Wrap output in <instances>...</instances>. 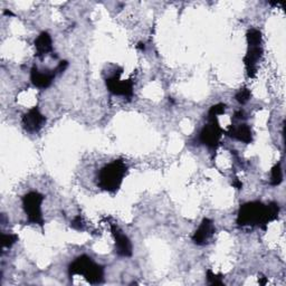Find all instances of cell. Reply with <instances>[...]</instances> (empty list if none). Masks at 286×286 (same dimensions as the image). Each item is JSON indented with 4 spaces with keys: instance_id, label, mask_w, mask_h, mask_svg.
Masks as SVG:
<instances>
[{
    "instance_id": "obj_1",
    "label": "cell",
    "mask_w": 286,
    "mask_h": 286,
    "mask_svg": "<svg viewBox=\"0 0 286 286\" xmlns=\"http://www.w3.org/2000/svg\"><path fill=\"white\" fill-rule=\"evenodd\" d=\"M128 166L123 160H114L102 168L97 175V185L109 192H115L123 182Z\"/></svg>"
},
{
    "instance_id": "obj_2",
    "label": "cell",
    "mask_w": 286,
    "mask_h": 286,
    "mask_svg": "<svg viewBox=\"0 0 286 286\" xmlns=\"http://www.w3.org/2000/svg\"><path fill=\"white\" fill-rule=\"evenodd\" d=\"M68 275H82L90 284H101L104 281V267L95 263L87 255H82L74 259L68 266Z\"/></svg>"
},
{
    "instance_id": "obj_3",
    "label": "cell",
    "mask_w": 286,
    "mask_h": 286,
    "mask_svg": "<svg viewBox=\"0 0 286 286\" xmlns=\"http://www.w3.org/2000/svg\"><path fill=\"white\" fill-rule=\"evenodd\" d=\"M237 224L242 227L259 226L265 230L268 226L266 219V205L261 201H249L242 205L237 213Z\"/></svg>"
},
{
    "instance_id": "obj_4",
    "label": "cell",
    "mask_w": 286,
    "mask_h": 286,
    "mask_svg": "<svg viewBox=\"0 0 286 286\" xmlns=\"http://www.w3.org/2000/svg\"><path fill=\"white\" fill-rule=\"evenodd\" d=\"M247 53L244 63L248 77L253 78L257 73V66L263 56V36L258 29L250 28L246 34Z\"/></svg>"
},
{
    "instance_id": "obj_5",
    "label": "cell",
    "mask_w": 286,
    "mask_h": 286,
    "mask_svg": "<svg viewBox=\"0 0 286 286\" xmlns=\"http://www.w3.org/2000/svg\"><path fill=\"white\" fill-rule=\"evenodd\" d=\"M44 201V196L37 191H30L22 197V207L27 220L30 224L39 225L43 228L44 219L41 215V204Z\"/></svg>"
},
{
    "instance_id": "obj_6",
    "label": "cell",
    "mask_w": 286,
    "mask_h": 286,
    "mask_svg": "<svg viewBox=\"0 0 286 286\" xmlns=\"http://www.w3.org/2000/svg\"><path fill=\"white\" fill-rule=\"evenodd\" d=\"M224 134V130L219 125L217 117H208V123L205 125L199 134L200 142L208 148H216Z\"/></svg>"
},
{
    "instance_id": "obj_7",
    "label": "cell",
    "mask_w": 286,
    "mask_h": 286,
    "mask_svg": "<svg viewBox=\"0 0 286 286\" xmlns=\"http://www.w3.org/2000/svg\"><path fill=\"white\" fill-rule=\"evenodd\" d=\"M122 73V68L115 72L112 76H110L105 79V84L108 90L113 95H119V96H124L127 98H132L133 96V81L132 79H125L121 81L120 76Z\"/></svg>"
},
{
    "instance_id": "obj_8",
    "label": "cell",
    "mask_w": 286,
    "mask_h": 286,
    "mask_svg": "<svg viewBox=\"0 0 286 286\" xmlns=\"http://www.w3.org/2000/svg\"><path fill=\"white\" fill-rule=\"evenodd\" d=\"M111 232L115 243V251L119 256L131 257L132 256V244L127 235L123 234L115 224H111Z\"/></svg>"
},
{
    "instance_id": "obj_9",
    "label": "cell",
    "mask_w": 286,
    "mask_h": 286,
    "mask_svg": "<svg viewBox=\"0 0 286 286\" xmlns=\"http://www.w3.org/2000/svg\"><path fill=\"white\" fill-rule=\"evenodd\" d=\"M57 74L58 73H57L56 68H54V70L39 71L37 66H34L30 70V81H32L34 86L45 90L52 85Z\"/></svg>"
},
{
    "instance_id": "obj_10",
    "label": "cell",
    "mask_w": 286,
    "mask_h": 286,
    "mask_svg": "<svg viewBox=\"0 0 286 286\" xmlns=\"http://www.w3.org/2000/svg\"><path fill=\"white\" fill-rule=\"evenodd\" d=\"M45 123H46V117L40 113L37 106H34L22 116V125L28 132H38Z\"/></svg>"
},
{
    "instance_id": "obj_11",
    "label": "cell",
    "mask_w": 286,
    "mask_h": 286,
    "mask_svg": "<svg viewBox=\"0 0 286 286\" xmlns=\"http://www.w3.org/2000/svg\"><path fill=\"white\" fill-rule=\"evenodd\" d=\"M216 232V228L213 226L212 220L209 218H205L201 222L200 226L198 227V229L194 231V234L192 236V242L196 244V245L199 246H204L206 244L209 243L213 235Z\"/></svg>"
},
{
    "instance_id": "obj_12",
    "label": "cell",
    "mask_w": 286,
    "mask_h": 286,
    "mask_svg": "<svg viewBox=\"0 0 286 286\" xmlns=\"http://www.w3.org/2000/svg\"><path fill=\"white\" fill-rule=\"evenodd\" d=\"M227 135L247 144L253 142V132H251V129L248 125L245 123L231 125V127L228 129Z\"/></svg>"
},
{
    "instance_id": "obj_13",
    "label": "cell",
    "mask_w": 286,
    "mask_h": 286,
    "mask_svg": "<svg viewBox=\"0 0 286 286\" xmlns=\"http://www.w3.org/2000/svg\"><path fill=\"white\" fill-rule=\"evenodd\" d=\"M34 44H35L37 57H40L41 58V57L53 53V40L51 35L47 32L40 33Z\"/></svg>"
},
{
    "instance_id": "obj_14",
    "label": "cell",
    "mask_w": 286,
    "mask_h": 286,
    "mask_svg": "<svg viewBox=\"0 0 286 286\" xmlns=\"http://www.w3.org/2000/svg\"><path fill=\"white\" fill-rule=\"evenodd\" d=\"M283 181V170H282L281 163H276L270 171V185L276 187L280 186Z\"/></svg>"
},
{
    "instance_id": "obj_15",
    "label": "cell",
    "mask_w": 286,
    "mask_h": 286,
    "mask_svg": "<svg viewBox=\"0 0 286 286\" xmlns=\"http://www.w3.org/2000/svg\"><path fill=\"white\" fill-rule=\"evenodd\" d=\"M278 215H280V206L277 203H269L266 205V219H267V223H272L274 220L278 218Z\"/></svg>"
},
{
    "instance_id": "obj_16",
    "label": "cell",
    "mask_w": 286,
    "mask_h": 286,
    "mask_svg": "<svg viewBox=\"0 0 286 286\" xmlns=\"http://www.w3.org/2000/svg\"><path fill=\"white\" fill-rule=\"evenodd\" d=\"M250 97H251V93L247 87H243V89H240L235 95L236 101H237L239 104H246V103L250 100Z\"/></svg>"
},
{
    "instance_id": "obj_17",
    "label": "cell",
    "mask_w": 286,
    "mask_h": 286,
    "mask_svg": "<svg viewBox=\"0 0 286 286\" xmlns=\"http://www.w3.org/2000/svg\"><path fill=\"white\" fill-rule=\"evenodd\" d=\"M18 240V236L15 234H2L1 236V245L2 248H10Z\"/></svg>"
},
{
    "instance_id": "obj_18",
    "label": "cell",
    "mask_w": 286,
    "mask_h": 286,
    "mask_svg": "<svg viewBox=\"0 0 286 286\" xmlns=\"http://www.w3.org/2000/svg\"><path fill=\"white\" fill-rule=\"evenodd\" d=\"M226 111V104L224 103H218V104L212 105L208 112V117H218Z\"/></svg>"
},
{
    "instance_id": "obj_19",
    "label": "cell",
    "mask_w": 286,
    "mask_h": 286,
    "mask_svg": "<svg viewBox=\"0 0 286 286\" xmlns=\"http://www.w3.org/2000/svg\"><path fill=\"white\" fill-rule=\"evenodd\" d=\"M207 281L210 285H224L223 276L212 273L211 269L207 270Z\"/></svg>"
},
{
    "instance_id": "obj_20",
    "label": "cell",
    "mask_w": 286,
    "mask_h": 286,
    "mask_svg": "<svg viewBox=\"0 0 286 286\" xmlns=\"http://www.w3.org/2000/svg\"><path fill=\"white\" fill-rule=\"evenodd\" d=\"M71 227L75 230H84V228H85V224H84V220L81 215L76 216L75 218L72 220Z\"/></svg>"
},
{
    "instance_id": "obj_21",
    "label": "cell",
    "mask_w": 286,
    "mask_h": 286,
    "mask_svg": "<svg viewBox=\"0 0 286 286\" xmlns=\"http://www.w3.org/2000/svg\"><path fill=\"white\" fill-rule=\"evenodd\" d=\"M67 67H68V62H67V60H60V62L58 63V65H57V66L55 68H56L57 73L60 74V73H63V72H65V70H66Z\"/></svg>"
},
{
    "instance_id": "obj_22",
    "label": "cell",
    "mask_w": 286,
    "mask_h": 286,
    "mask_svg": "<svg viewBox=\"0 0 286 286\" xmlns=\"http://www.w3.org/2000/svg\"><path fill=\"white\" fill-rule=\"evenodd\" d=\"M232 119L234 120H244L245 119V113H244V111H242V110H238V111L235 112Z\"/></svg>"
},
{
    "instance_id": "obj_23",
    "label": "cell",
    "mask_w": 286,
    "mask_h": 286,
    "mask_svg": "<svg viewBox=\"0 0 286 286\" xmlns=\"http://www.w3.org/2000/svg\"><path fill=\"white\" fill-rule=\"evenodd\" d=\"M232 186L236 187V188H237V189H242V188H243V184H242V181H239L237 178H235L234 182H232Z\"/></svg>"
},
{
    "instance_id": "obj_24",
    "label": "cell",
    "mask_w": 286,
    "mask_h": 286,
    "mask_svg": "<svg viewBox=\"0 0 286 286\" xmlns=\"http://www.w3.org/2000/svg\"><path fill=\"white\" fill-rule=\"evenodd\" d=\"M258 280H259V284H262V285H265V284H266V282H267V280H266V278H265L264 276L259 277Z\"/></svg>"
},
{
    "instance_id": "obj_25",
    "label": "cell",
    "mask_w": 286,
    "mask_h": 286,
    "mask_svg": "<svg viewBox=\"0 0 286 286\" xmlns=\"http://www.w3.org/2000/svg\"><path fill=\"white\" fill-rule=\"evenodd\" d=\"M136 47H138L139 49H144V48H146V46H144L143 43H139V45Z\"/></svg>"
},
{
    "instance_id": "obj_26",
    "label": "cell",
    "mask_w": 286,
    "mask_h": 286,
    "mask_svg": "<svg viewBox=\"0 0 286 286\" xmlns=\"http://www.w3.org/2000/svg\"><path fill=\"white\" fill-rule=\"evenodd\" d=\"M5 14H6V15H9V16H13V13H11V11H7V10H6V11H5Z\"/></svg>"
}]
</instances>
